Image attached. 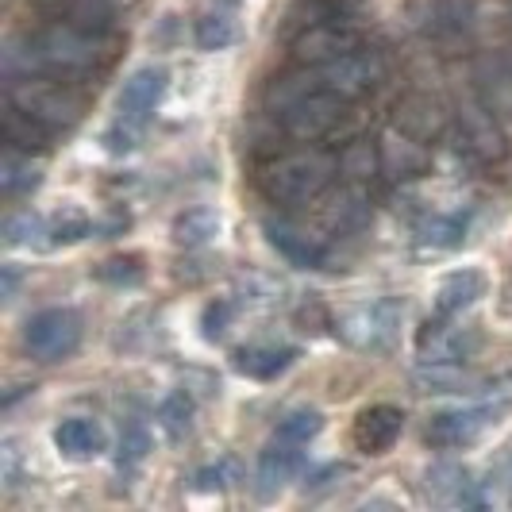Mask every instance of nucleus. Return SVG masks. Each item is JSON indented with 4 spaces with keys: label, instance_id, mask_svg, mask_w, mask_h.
<instances>
[{
    "label": "nucleus",
    "instance_id": "obj_1",
    "mask_svg": "<svg viewBox=\"0 0 512 512\" xmlns=\"http://www.w3.org/2000/svg\"><path fill=\"white\" fill-rule=\"evenodd\" d=\"M104 54V35L85 31L70 20H54L12 43L4 54V70L12 77L27 74H54V77H77L89 74Z\"/></svg>",
    "mask_w": 512,
    "mask_h": 512
},
{
    "label": "nucleus",
    "instance_id": "obj_2",
    "mask_svg": "<svg viewBox=\"0 0 512 512\" xmlns=\"http://www.w3.org/2000/svg\"><path fill=\"white\" fill-rule=\"evenodd\" d=\"M335 178V158L320 147L282 154L258 170V189L274 205H308L316 201Z\"/></svg>",
    "mask_w": 512,
    "mask_h": 512
},
{
    "label": "nucleus",
    "instance_id": "obj_3",
    "mask_svg": "<svg viewBox=\"0 0 512 512\" xmlns=\"http://www.w3.org/2000/svg\"><path fill=\"white\" fill-rule=\"evenodd\" d=\"M8 108H20L31 120L47 124V128H70L81 112V101L74 97V89L58 85V81H43L39 74L27 77H12L8 93H4Z\"/></svg>",
    "mask_w": 512,
    "mask_h": 512
},
{
    "label": "nucleus",
    "instance_id": "obj_4",
    "mask_svg": "<svg viewBox=\"0 0 512 512\" xmlns=\"http://www.w3.org/2000/svg\"><path fill=\"white\" fill-rule=\"evenodd\" d=\"M316 85L328 89L343 101H359L366 93H374L385 81V58L382 51H370V47H359V51L343 54L335 62H324V66H308Z\"/></svg>",
    "mask_w": 512,
    "mask_h": 512
},
{
    "label": "nucleus",
    "instance_id": "obj_5",
    "mask_svg": "<svg viewBox=\"0 0 512 512\" xmlns=\"http://www.w3.org/2000/svg\"><path fill=\"white\" fill-rule=\"evenodd\" d=\"M347 104L351 101L335 97L328 89H305L301 97H293L289 104H282L274 116L282 120L285 135H293L297 143H316V139L332 135L335 124H339L343 112H347Z\"/></svg>",
    "mask_w": 512,
    "mask_h": 512
},
{
    "label": "nucleus",
    "instance_id": "obj_6",
    "mask_svg": "<svg viewBox=\"0 0 512 512\" xmlns=\"http://www.w3.org/2000/svg\"><path fill=\"white\" fill-rule=\"evenodd\" d=\"M401 320H405V305L382 297V301L351 308V312L339 320V335H343V343H351L355 351L378 355V351H389V347H393Z\"/></svg>",
    "mask_w": 512,
    "mask_h": 512
},
{
    "label": "nucleus",
    "instance_id": "obj_7",
    "mask_svg": "<svg viewBox=\"0 0 512 512\" xmlns=\"http://www.w3.org/2000/svg\"><path fill=\"white\" fill-rule=\"evenodd\" d=\"M81 343V316L74 308H47L24 328V347L43 362L70 359Z\"/></svg>",
    "mask_w": 512,
    "mask_h": 512
},
{
    "label": "nucleus",
    "instance_id": "obj_8",
    "mask_svg": "<svg viewBox=\"0 0 512 512\" xmlns=\"http://www.w3.org/2000/svg\"><path fill=\"white\" fill-rule=\"evenodd\" d=\"M362 39L351 20H324V24H308L293 39V58L297 66H324L343 54L359 51Z\"/></svg>",
    "mask_w": 512,
    "mask_h": 512
},
{
    "label": "nucleus",
    "instance_id": "obj_9",
    "mask_svg": "<svg viewBox=\"0 0 512 512\" xmlns=\"http://www.w3.org/2000/svg\"><path fill=\"white\" fill-rule=\"evenodd\" d=\"M459 151H466L474 162L493 166V162H505L509 154V139L497 124V112L486 101L466 104L459 112Z\"/></svg>",
    "mask_w": 512,
    "mask_h": 512
},
{
    "label": "nucleus",
    "instance_id": "obj_10",
    "mask_svg": "<svg viewBox=\"0 0 512 512\" xmlns=\"http://www.w3.org/2000/svg\"><path fill=\"white\" fill-rule=\"evenodd\" d=\"M493 416L497 409H489V405H474V409H447V412H436L432 420H428V443L439 447V451H459V447H470L474 439L486 432L489 424H493Z\"/></svg>",
    "mask_w": 512,
    "mask_h": 512
},
{
    "label": "nucleus",
    "instance_id": "obj_11",
    "mask_svg": "<svg viewBox=\"0 0 512 512\" xmlns=\"http://www.w3.org/2000/svg\"><path fill=\"white\" fill-rule=\"evenodd\" d=\"M416 347H420V359L424 362H447V366H462L478 347H482V335L474 328H459V324H447V316H439L436 324H428L424 332L416 335Z\"/></svg>",
    "mask_w": 512,
    "mask_h": 512
},
{
    "label": "nucleus",
    "instance_id": "obj_12",
    "mask_svg": "<svg viewBox=\"0 0 512 512\" xmlns=\"http://www.w3.org/2000/svg\"><path fill=\"white\" fill-rule=\"evenodd\" d=\"M166 81L170 74L162 70V66H143V70H135L128 77V85L120 89V101H116V116H124V120H135V124H147L154 112V104L162 101V93H166Z\"/></svg>",
    "mask_w": 512,
    "mask_h": 512
},
{
    "label": "nucleus",
    "instance_id": "obj_13",
    "mask_svg": "<svg viewBox=\"0 0 512 512\" xmlns=\"http://www.w3.org/2000/svg\"><path fill=\"white\" fill-rule=\"evenodd\" d=\"M405 432V412L397 405H370L355 420V447L366 455H385Z\"/></svg>",
    "mask_w": 512,
    "mask_h": 512
},
{
    "label": "nucleus",
    "instance_id": "obj_14",
    "mask_svg": "<svg viewBox=\"0 0 512 512\" xmlns=\"http://www.w3.org/2000/svg\"><path fill=\"white\" fill-rule=\"evenodd\" d=\"M266 239H270V247L282 258H289L293 266H305V270L324 266V239L305 228H297V224H289V220H270V224H266Z\"/></svg>",
    "mask_w": 512,
    "mask_h": 512
},
{
    "label": "nucleus",
    "instance_id": "obj_15",
    "mask_svg": "<svg viewBox=\"0 0 512 512\" xmlns=\"http://www.w3.org/2000/svg\"><path fill=\"white\" fill-rule=\"evenodd\" d=\"M301 443H293V439H274L266 451H262V459H258V489L270 497V493H278L285 482H293V474L301 470Z\"/></svg>",
    "mask_w": 512,
    "mask_h": 512
},
{
    "label": "nucleus",
    "instance_id": "obj_16",
    "mask_svg": "<svg viewBox=\"0 0 512 512\" xmlns=\"http://www.w3.org/2000/svg\"><path fill=\"white\" fill-rule=\"evenodd\" d=\"M54 447L74 462L97 459L104 451V428L89 416H70L54 428Z\"/></svg>",
    "mask_w": 512,
    "mask_h": 512
},
{
    "label": "nucleus",
    "instance_id": "obj_17",
    "mask_svg": "<svg viewBox=\"0 0 512 512\" xmlns=\"http://www.w3.org/2000/svg\"><path fill=\"white\" fill-rule=\"evenodd\" d=\"M478 93L497 116L512 120V51L478 62Z\"/></svg>",
    "mask_w": 512,
    "mask_h": 512
},
{
    "label": "nucleus",
    "instance_id": "obj_18",
    "mask_svg": "<svg viewBox=\"0 0 512 512\" xmlns=\"http://www.w3.org/2000/svg\"><path fill=\"white\" fill-rule=\"evenodd\" d=\"M43 16L51 20H70V24L85 27L104 35L112 27V0H35Z\"/></svg>",
    "mask_w": 512,
    "mask_h": 512
},
{
    "label": "nucleus",
    "instance_id": "obj_19",
    "mask_svg": "<svg viewBox=\"0 0 512 512\" xmlns=\"http://www.w3.org/2000/svg\"><path fill=\"white\" fill-rule=\"evenodd\" d=\"M443 128H447V116L432 97H405L397 104V131H405L412 139L432 143L436 135H443Z\"/></svg>",
    "mask_w": 512,
    "mask_h": 512
},
{
    "label": "nucleus",
    "instance_id": "obj_20",
    "mask_svg": "<svg viewBox=\"0 0 512 512\" xmlns=\"http://www.w3.org/2000/svg\"><path fill=\"white\" fill-rule=\"evenodd\" d=\"M482 293H486V278H482L478 270H455V274H447V278L439 282L436 312L447 316V320H451V316H462Z\"/></svg>",
    "mask_w": 512,
    "mask_h": 512
},
{
    "label": "nucleus",
    "instance_id": "obj_21",
    "mask_svg": "<svg viewBox=\"0 0 512 512\" xmlns=\"http://www.w3.org/2000/svg\"><path fill=\"white\" fill-rule=\"evenodd\" d=\"M293 359H297L293 347H243V351H235L239 374L258 378V382H274L278 374H285L293 366Z\"/></svg>",
    "mask_w": 512,
    "mask_h": 512
},
{
    "label": "nucleus",
    "instance_id": "obj_22",
    "mask_svg": "<svg viewBox=\"0 0 512 512\" xmlns=\"http://www.w3.org/2000/svg\"><path fill=\"white\" fill-rule=\"evenodd\" d=\"M0 131H4V143L12 147V151H47L54 139V128L47 124H39V120H31L27 112L20 108H8L4 112V120H0Z\"/></svg>",
    "mask_w": 512,
    "mask_h": 512
},
{
    "label": "nucleus",
    "instance_id": "obj_23",
    "mask_svg": "<svg viewBox=\"0 0 512 512\" xmlns=\"http://www.w3.org/2000/svg\"><path fill=\"white\" fill-rule=\"evenodd\" d=\"M378 162H382L385 174L405 178L412 170H424V143L405 135V131H393V135H385L382 151H378Z\"/></svg>",
    "mask_w": 512,
    "mask_h": 512
},
{
    "label": "nucleus",
    "instance_id": "obj_24",
    "mask_svg": "<svg viewBox=\"0 0 512 512\" xmlns=\"http://www.w3.org/2000/svg\"><path fill=\"white\" fill-rule=\"evenodd\" d=\"M220 235V212L212 208H189L174 220V243L178 247H205Z\"/></svg>",
    "mask_w": 512,
    "mask_h": 512
},
{
    "label": "nucleus",
    "instance_id": "obj_25",
    "mask_svg": "<svg viewBox=\"0 0 512 512\" xmlns=\"http://www.w3.org/2000/svg\"><path fill=\"white\" fill-rule=\"evenodd\" d=\"M39 174L43 170H39V162H31V154L8 147L4 162H0V189H4V197H20L27 189H35Z\"/></svg>",
    "mask_w": 512,
    "mask_h": 512
},
{
    "label": "nucleus",
    "instance_id": "obj_26",
    "mask_svg": "<svg viewBox=\"0 0 512 512\" xmlns=\"http://www.w3.org/2000/svg\"><path fill=\"white\" fill-rule=\"evenodd\" d=\"M420 243L432 251H451L466 239V216H432L420 224Z\"/></svg>",
    "mask_w": 512,
    "mask_h": 512
},
{
    "label": "nucleus",
    "instance_id": "obj_27",
    "mask_svg": "<svg viewBox=\"0 0 512 512\" xmlns=\"http://www.w3.org/2000/svg\"><path fill=\"white\" fill-rule=\"evenodd\" d=\"M239 27H235V16L231 12H208L205 20H197V47L201 51H224L235 43Z\"/></svg>",
    "mask_w": 512,
    "mask_h": 512
},
{
    "label": "nucleus",
    "instance_id": "obj_28",
    "mask_svg": "<svg viewBox=\"0 0 512 512\" xmlns=\"http://www.w3.org/2000/svg\"><path fill=\"white\" fill-rule=\"evenodd\" d=\"M320 432H324V412L320 409H293V412H285L282 424H278V436L293 439V443H301V447H308Z\"/></svg>",
    "mask_w": 512,
    "mask_h": 512
},
{
    "label": "nucleus",
    "instance_id": "obj_29",
    "mask_svg": "<svg viewBox=\"0 0 512 512\" xmlns=\"http://www.w3.org/2000/svg\"><path fill=\"white\" fill-rule=\"evenodd\" d=\"M428 486L436 489L443 501H455V505H462V501L470 505V501H474V497H470V486H474V482H470V474H466L462 466H436V470L428 474Z\"/></svg>",
    "mask_w": 512,
    "mask_h": 512
},
{
    "label": "nucleus",
    "instance_id": "obj_30",
    "mask_svg": "<svg viewBox=\"0 0 512 512\" xmlns=\"http://www.w3.org/2000/svg\"><path fill=\"white\" fill-rule=\"evenodd\" d=\"M470 0H436V31L443 35H466L470 31Z\"/></svg>",
    "mask_w": 512,
    "mask_h": 512
},
{
    "label": "nucleus",
    "instance_id": "obj_31",
    "mask_svg": "<svg viewBox=\"0 0 512 512\" xmlns=\"http://www.w3.org/2000/svg\"><path fill=\"white\" fill-rule=\"evenodd\" d=\"M39 235H43V220L35 212H16L4 224V239L12 247H31V243H39Z\"/></svg>",
    "mask_w": 512,
    "mask_h": 512
},
{
    "label": "nucleus",
    "instance_id": "obj_32",
    "mask_svg": "<svg viewBox=\"0 0 512 512\" xmlns=\"http://www.w3.org/2000/svg\"><path fill=\"white\" fill-rule=\"evenodd\" d=\"M162 428L170 432V436L178 439L181 432H189V416H193V401L185 397V393H170L166 401H162Z\"/></svg>",
    "mask_w": 512,
    "mask_h": 512
},
{
    "label": "nucleus",
    "instance_id": "obj_33",
    "mask_svg": "<svg viewBox=\"0 0 512 512\" xmlns=\"http://www.w3.org/2000/svg\"><path fill=\"white\" fill-rule=\"evenodd\" d=\"M139 278H143V270H139V258H112V262H104V266H101V282L135 285Z\"/></svg>",
    "mask_w": 512,
    "mask_h": 512
},
{
    "label": "nucleus",
    "instance_id": "obj_34",
    "mask_svg": "<svg viewBox=\"0 0 512 512\" xmlns=\"http://www.w3.org/2000/svg\"><path fill=\"white\" fill-rule=\"evenodd\" d=\"M231 462H220V466H205L201 474H197V489L201 493H216V489H228L231 482Z\"/></svg>",
    "mask_w": 512,
    "mask_h": 512
},
{
    "label": "nucleus",
    "instance_id": "obj_35",
    "mask_svg": "<svg viewBox=\"0 0 512 512\" xmlns=\"http://www.w3.org/2000/svg\"><path fill=\"white\" fill-rule=\"evenodd\" d=\"M143 455H147V432L143 428H131L128 439L120 443V466L124 462H139Z\"/></svg>",
    "mask_w": 512,
    "mask_h": 512
},
{
    "label": "nucleus",
    "instance_id": "obj_36",
    "mask_svg": "<svg viewBox=\"0 0 512 512\" xmlns=\"http://www.w3.org/2000/svg\"><path fill=\"white\" fill-rule=\"evenodd\" d=\"M228 320V305H208V312H205V335L208 339H216V335L224 332L220 324Z\"/></svg>",
    "mask_w": 512,
    "mask_h": 512
},
{
    "label": "nucleus",
    "instance_id": "obj_37",
    "mask_svg": "<svg viewBox=\"0 0 512 512\" xmlns=\"http://www.w3.org/2000/svg\"><path fill=\"white\" fill-rule=\"evenodd\" d=\"M4 482L16 486V447L12 443H4Z\"/></svg>",
    "mask_w": 512,
    "mask_h": 512
},
{
    "label": "nucleus",
    "instance_id": "obj_38",
    "mask_svg": "<svg viewBox=\"0 0 512 512\" xmlns=\"http://www.w3.org/2000/svg\"><path fill=\"white\" fill-rule=\"evenodd\" d=\"M16 282H20L16 266H4V297H12V293H16Z\"/></svg>",
    "mask_w": 512,
    "mask_h": 512
}]
</instances>
